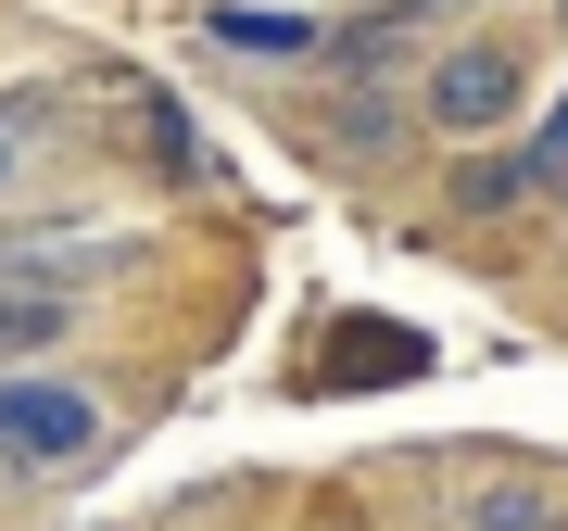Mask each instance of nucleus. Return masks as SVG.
Wrapping results in <instances>:
<instances>
[{"instance_id":"f257e3e1","label":"nucleus","mask_w":568,"mask_h":531,"mask_svg":"<svg viewBox=\"0 0 568 531\" xmlns=\"http://www.w3.org/2000/svg\"><path fill=\"white\" fill-rule=\"evenodd\" d=\"M89 443H102V392L89 380H39V368L0 380V469H77Z\"/></svg>"},{"instance_id":"f03ea898","label":"nucleus","mask_w":568,"mask_h":531,"mask_svg":"<svg viewBox=\"0 0 568 531\" xmlns=\"http://www.w3.org/2000/svg\"><path fill=\"white\" fill-rule=\"evenodd\" d=\"M429 127H455V140H506L518 127V51L506 39H467L429 63Z\"/></svg>"},{"instance_id":"7ed1b4c3","label":"nucleus","mask_w":568,"mask_h":531,"mask_svg":"<svg viewBox=\"0 0 568 531\" xmlns=\"http://www.w3.org/2000/svg\"><path fill=\"white\" fill-rule=\"evenodd\" d=\"M443 203H455V216H518V203H544V190H530V152H506V140H480V152H455Z\"/></svg>"},{"instance_id":"20e7f679","label":"nucleus","mask_w":568,"mask_h":531,"mask_svg":"<svg viewBox=\"0 0 568 531\" xmlns=\"http://www.w3.org/2000/svg\"><path fill=\"white\" fill-rule=\"evenodd\" d=\"M203 26H215L227 51H278V63L316 51V13H304V0H278V13H265V0H227V13H203Z\"/></svg>"},{"instance_id":"39448f33","label":"nucleus","mask_w":568,"mask_h":531,"mask_svg":"<svg viewBox=\"0 0 568 531\" xmlns=\"http://www.w3.org/2000/svg\"><path fill=\"white\" fill-rule=\"evenodd\" d=\"M530 190H544V203H568V89H556V102H544V127H530Z\"/></svg>"},{"instance_id":"423d86ee","label":"nucleus","mask_w":568,"mask_h":531,"mask_svg":"<svg viewBox=\"0 0 568 531\" xmlns=\"http://www.w3.org/2000/svg\"><path fill=\"white\" fill-rule=\"evenodd\" d=\"M51 329H63V304H51V291H0V342H51Z\"/></svg>"},{"instance_id":"0eeeda50","label":"nucleus","mask_w":568,"mask_h":531,"mask_svg":"<svg viewBox=\"0 0 568 531\" xmlns=\"http://www.w3.org/2000/svg\"><path fill=\"white\" fill-rule=\"evenodd\" d=\"M392 13H443V0H392Z\"/></svg>"},{"instance_id":"6e6552de","label":"nucleus","mask_w":568,"mask_h":531,"mask_svg":"<svg viewBox=\"0 0 568 531\" xmlns=\"http://www.w3.org/2000/svg\"><path fill=\"white\" fill-rule=\"evenodd\" d=\"M556 26H568V0H556Z\"/></svg>"}]
</instances>
